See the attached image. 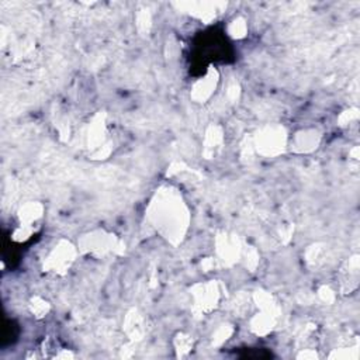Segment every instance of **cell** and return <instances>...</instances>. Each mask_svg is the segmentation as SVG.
I'll use <instances>...</instances> for the list:
<instances>
[{
    "instance_id": "obj_1",
    "label": "cell",
    "mask_w": 360,
    "mask_h": 360,
    "mask_svg": "<svg viewBox=\"0 0 360 360\" xmlns=\"http://www.w3.org/2000/svg\"><path fill=\"white\" fill-rule=\"evenodd\" d=\"M200 44H197V53H202V60L208 62L212 59H226V48L231 49L226 37L224 32H218L215 28H210L208 31L202 32Z\"/></svg>"
}]
</instances>
